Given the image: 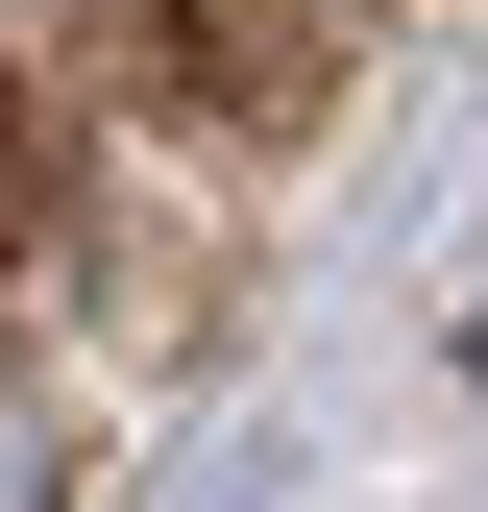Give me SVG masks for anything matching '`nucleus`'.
I'll list each match as a JSON object with an SVG mask.
<instances>
[{"label":"nucleus","mask_w":488,"mask_h":512,"mask_svg":"<svg viewBox=\"0 0 488 512\" xmlns=\"http://www.w3.org/2000/svg\"><path fill=\"white\" fill-rule=\"evenodd\" d=\"M342 74H366V0H122V49H98L122 122H244V147H293Z\"/></svg>","instance_id":"obj_1"},{"label":"nucleus","mask_w":488,"mask_h":512,"mask_svg":"<svg viewBox=\"0 0 488 512\" xmlns=\"http://www.w3.org/2000/svg\"><path fill=\"white\" fill-rule=\"evenodd\" d=\"M0 512H74V464H49V391L0 366Z\"/></svg>","instance_id":"obj_2"}]
</instances>
